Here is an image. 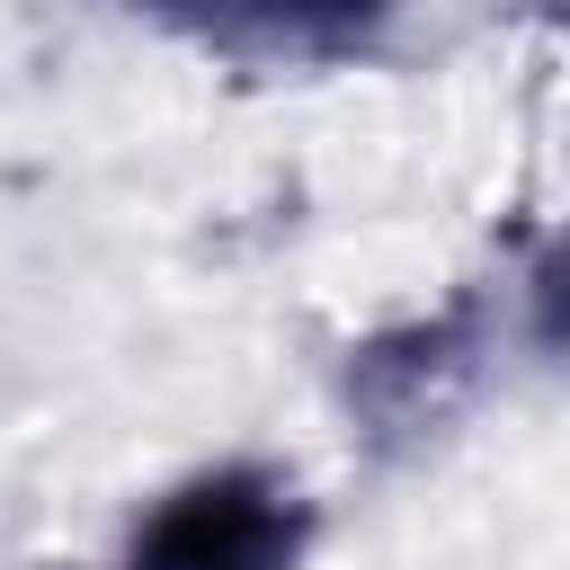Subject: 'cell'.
<instances>
[{
	"label": "cell",
	"mask_w": 570,
	"mask_h": 570,
	"mask_svg": "<svg viewBox=\"0 0 570 570\" xmlns=\"http://www.w3.org/2000/svg\"><path fill=\"white\" fill-rule=\"evenodd\" d=\"M312 490L267 454H223L178 472L125 534L116 570H303L312 561Z\"/></svg>",
	"instance_id": "6da1fadb"
},
{
	"label": "cell",
	"mask_w": 570,
	"mask_h": 570,
	"mask_svg": "<svg viewBox=\"0 0 570 570\" xmlns=\"http://www.w3.org/2000/svg\"><path fill=\"white\" fill-rule=\"evenodd\" d=\"M499 321L481 294H454L445 312H419L401 330H374L347 347V410L365 419L374 445H419L436 436L490 374Z\"/></svg>",
	"instance_id": "7a4b0ae2"
},
{
	"label": "cell",
	"mask_w": 570,
	"mask_h": 570,
	"mask_svg": "<svg viewBox=\"0 0 570 570\" xmlns=\"http://www.w3.org/2000/svg\"><path fill=\"white\" fill-rule=\"evenodd\" d=\"M125 9L232 71H338L383 45L401 0H125Z\"/></svg>",
	"instance_id": "3957f363"
}]
</instances>
